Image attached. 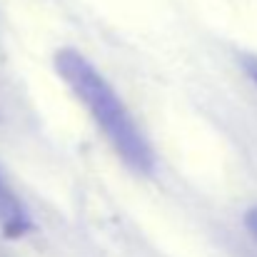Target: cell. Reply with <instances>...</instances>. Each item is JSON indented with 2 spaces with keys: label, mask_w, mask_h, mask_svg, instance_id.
Segmentation results:
<instances>
[{
  "label": "cell",
  "mask_w": 257,
  "mask_h": 257,
  "mask_svg": "<svg viewBox=\"0 0 257 257\" xmlns=\"http://www.w3.org/2000/svg\"><path fill=\"white\" fill-rule=\"evenodd\" d=\"M0 207H5L8 212H13V217H15V202L8 197V192H5V187L0 185Z\"/></svg>",
  "instance_id": "obj_4"
},
{
  "label": "cell",
  "mask_w": 257,
  "mask_h": 257,
  "mask_svg": "<svg viewBox=\"0 0 257 257\" xmlns=\"http://www.w3.org/2000/svg\"><path fill=\"white\" fill-rule=\"evenodd\" d=\"M245 225H247V230L252 232V237L257 240V207L247 210V215H245Z\"/></svg>",
  "instance_id": "obj_3"
},
{
  "label": "cell",
  "mask_w": 257,
  "mask_h": 257,
  "mask_svg": "<svg viewBox=\"0 0 257 257\" xmlns=\"http://www.w3.org/2000/svg\"><path fill=\"white\" fill-rule=\"evenodd\" d=\"M55 70L63 78V83L75 92V97L83 102L87 115L95 120L100 133L107 138L110 148L117 153V158L135 172H153L155 155L145 135L140 133L135 117L115 92L102 73L87 60L83 53L73 48H60L55 53Z\"/></svg>",
  "instance_id": "obj_1"
},
{
  "label": "cell",
  "mask_w": 257,
  "mask_h": 257,
  "mask_svg": "<svg viewBox=\"0 0 257 257\" xmlns=\"http://www.w3.org/2000/svg\"><path fill=\"white\" fill-rule=\"evenodd\" d=\"M242 68H245V73L250 75V80L257 85V58L255 55H247V58H242Z\"/></svg>",
  "instance_id": "obj_2"
}]
</instances>
